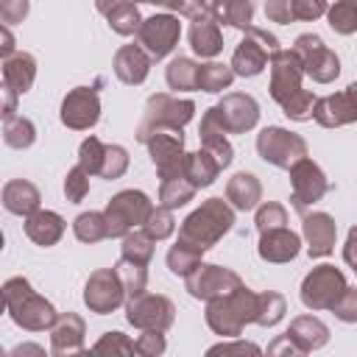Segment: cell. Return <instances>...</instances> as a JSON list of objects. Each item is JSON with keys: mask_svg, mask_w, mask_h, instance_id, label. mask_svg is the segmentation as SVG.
I'll use <instances>...</instances> for the list:
<instances>
[{"mask_svg": "<svg viewBox=\"0 0 357 357\" xmlns=\"http://www.w3.org/2000/svg\"><path fill=\"white\" fill-rule=\"evenodd\" d=\"M234 226V206L223 198H206L198 209H192L181 226H178V240L187 245H195L201 251H209L226 237Z\"/></svg>", "mask_w": 357, "mask_h": 357, "instance_id": "obj_1", "label": "cell"}, {"mask_svg": "<svg viewBox=\"0 0 357 357\" xmlns=\"http://www.w3.org/2000/svg\"><path fill=\"white\" fill-rule=\"evenodd\" d=\"M3 298H6V310H8L11 321H14L20 329H25V332H45V329H50V326L56 324V318H59L56 307H53L45 296H39V293L31 287V282H28L25 276H11V279H6V284H3Z\"/></svg>", "mask_w": 357, "mask_h": 357, "instance_id": "obj_2", "label": "cell"}, {"mask_svg": "<svg viewBox=\"0 0 357 357\" xmlns=\"http://www.w3.org/2000/svg\"><path fill=\"white\" fill-rule=\"evenodd\" d=\"M259 293L240 284L226 296H215L206 301V326L220 337H240L248 324H257Z\"/></svg>", "mask_w": 357, "mask_h": 357, "instance_id": "obj_3", "label": "cell"}, {"mask_svg": "<svg viewBox=\"0 0 357 357\" xmlns=\"http://www.w3.org/2000/svg\"><path fill=\"white\" fill-rule=\"evenodd\" d=\"M137 139L148 148L151 162L159 173L162 181L184 176L187 165V151H184V128H170V126H139Z\"/></svg>", "mask_w": 357, "mask_h": 357, "instance_id": "obj_4", "label": "cell"}, {"mask_svg": "<svg viewBox=\"0 0 357 357\" xmlns=\"http://www.w3.org/2000/svg\"><path fill=\"white\" fill-rule=\"evenodd\" d=\"M243 33L245 36L240 39V45L231 53V70L240 78H254V75H259L271 64V56L276 50H282V45H279V39L271 31L257 28V25H251Z\"/></svg>", "mask_w": 357, "mask_h": 357, "instance_id": "obj_5", "label": "cell"}, {"mask_svg": "<svg viewBox=\"0 0 357 357\" xmlns=\"http://www.w3.org/2000/svg\"><path fill=\"white\" fill-rule=\"evenodd\" d=\"M257 153L265 165H273L279 170H290L298 159L307 156V139L290 128L265 126L257 134Z\"/></svg>", "mask_w": 357, "mask_h": 357, "instance_id": "obj_6", "label": "cell"}, {"mask_svg": "<svg viewBox=\"0 0 357 357\" xmlns=\"http://www.w3.org/2000/svg\"><path fill=\"white\" fill-rule=\"evenodd\" d=\"M151 209H153V201L142 190H120L117 195H112V201L103 209L106 223H109V237L123 240L128 231L142 229Z\"/></svg>", "mask_w": 357, "mask_h": 357, "instance_id": "obj_7", "label": "cell"}, {"mask_svg": "<svg viewBox=\"0 0 357 357\" xmlns=\"http://www.w3.org/2000/svg\"><path fill=\"white\" fill-rule=\"evenodd\" d=\"M346 287H349V282H346L343 271L335 268V265H329V262H324V265H315L304 276L298 296H301V304L307 310L321 312V310H332V304L340 298V293Z\"/></svg>", "mask_w": 357, "mask_h": 357, "instance_id": "obj_8", "label": "cell"}, {"mask_svg": "<svg viewBox=\"0 0 357 357\" xmlns=\"http://www.w3.org/2000/svg\"><path fill=\"white\" fill-rule=\"evenodd\" d=\"M293 50L301 59L304 75H310L315 84H332L340 75L337 53L329 50L318 33H298L293 42Z\"/></svg>", "mask_w": 357, "mask_h": 357, "instance_id": "obj_9", "label": "cell"}, {"mask_svg": "<svg viewBox=\"0 0 357 357\" xmlns=\"http://www.w3.org/2000/svg\"><path fill=\"white\" fill-rule=\"evenodd\" d=\"M287 173H290V204L298 215H307V209L315 206L329 192V178L310 156L298 159Z\"/></svg>", "mask_w": 357, "mask_h": 357, "instance_id": "obj_10", "label": "cell"}, {"mask_svg": "<svg viewBox=\"0 0 357 357\" xmlns=\"http://www.w3.org/2000/svg\"><path fill=\"white\" fill-rule=\"evenodd\" d=\"M126 321L131 326L167 332L176 321V304L162 293H139L126 301Z\"/></svg>", "mask_w": 357, "mask_h": 357, "instance_id": "obj_11", "label": "cell"}, {"mask_svg": "<svg viewBox=\"0 0 357 357\" xmlns=\"http://www.w3.org/2000/svg\"><path fill=\"white\" fill-rule=\"evenodd\" d=\"M181 39V22L176 14H153L145 17L139 31H137V45L153 59L162 61L165 56H170L176 50Z\"/></svg>", "mask_w": 357, "mask_h": 357, "instance_id": "obj_12", "label": "cell"}, {"mask_svg": "<svg viewBox=\"0 0 357 357\" xmlns=\"http://www.w3.org/2000/svg\"><path fill=\"white\" fill-rule=\"evenodd\" d=\"M126 301H128V296H126V287L114 268H98L89 273V279L84 284V304L89 312L109 315V312L120 310Z\"/></svg>", "mask_w": 357, "mask_h": 357, "instance_id": "obj_13", "label": "cell"}, {"mask_svg": "<svg viewBox=\"0 0 357 357\" xmlns=\"http://www.w3.org/2000/svg\"><path fill=\"white\" fill-rule=\"evenodd\" d=\"M243 284V279L231 271V268H223V265H215V262H201L190 276H184V287L192 298L198 301H209L215 296H226L231 290H237Z\"/></svg>", "mask_w": 357, "mask_h": 357, "instance_id": "obj_14", "label": "cell"}, {"mask_svg": "<svg viewBox=\"0 0 357 357\" xmlns=\"http://www.w3.org/2000/svg\"><path fill=\"white\" fill-rule=\"evenodd\" d=\"M61 126L73 131H89L100 120V98L95 86H75L64 95L61 109H59Z\"/></svg>", "mask_w": 357, "mask_h": 357, "instance_id": "obj_15", "label": "cell"}, {"mask_svg": "<svg viewBox=\"0 0 357 357\" xmlns=\"http://www.w3.org/2000/svg\"><path fill=\"white\" fill-rule=\"evenodd\" d=\"M195 117V103L190 98L156 92L145 100V117L139 126H170V128H184Z\"/></svg>", "mask_w": 357, "mask_h": 357, "instance_id": "obj_16", "label": "cell"}, {"mask_svg": "<svg viewBox=\"0 0 357 357\" xmlns=\"http://www.w3.org/2000/svg\"><path fill=\"white\" fill-rule=\"evenodd\" d=\"M215 114L226 134H245L259 123V103L245 92H229L215 103Z\"/></svg>", "mask_w": 357, "mask_h": 357, "instance_id": "obj_17", "label": "cell"}, {"mask_svg": "<svg viewBox=\"0 0 357 357\" xmlns=\"http://www.w3.org/2000/svg\"><path fill=\"white\" fill-rule=\"evenodd\" d=\"M271 84H268V89H271V98L282 106L293 92H298L301 89V78H304V67H301V59L296 56V50L290 47V50H276L273 56H271Z\"/></svg>", "mask_w": 357, "mask_h": 357, "instance_id": "obj_18", "label": "cell"}, {"mask_svg": "<svg viewBox=\"0 0 357 357\" xmlns=\"http://www.w3.org/2000/svg\"><path fill=\"white\" fill-rule=\"evenodd\" d=\"M301 234H304L310 259H321L335 251L337 223L329 212H307L301 215Z\"/></svg>", "mask_w": 357, "mask_h": 357, "instance_id": "obj_19", "label": "cell"}, {"mask_svg": "<svg viewBox=\"0 0 357 357\" xmlns=\"http://www.w3.org/2000/svg\"><path fill=\"white\" fill-rule=\"evenodd\" d=\"M86 343V321L78 312H59L56 324L50 326V354L67 357L84 351Z\"/></svg>", "mask_w": 357, "mask_h": 357, "instance_id": "obj_20", "label": "cell"}, {"mask_svg": "<svg viewBox=\"0 0 357 357\" xmlns=\"http://www.w3.org/2000/svg\"><path fill=\"white\" fill-rule=\"evenodd\" d=\"M298 251H301V237L296 231H290L287 226L259 231V243H257L259 259L282 265V262H293L298 257Z\"/></svg>", "mask_w": 357, "mask_h": 357, "instance_id": "obj_21", "label": "cell"}, {"mask_svg": "<svg viewBox=\"0 0 357 357\" xmlns=\"http://www.w3.org/2000/svg\"><path fill=\"white\" fill-rule=\"evenodd\" d=\"M284 337L293 343L296 354H310L329 343V326L318 315H298L290 321Z\"/></svg>", "mask_w": 357, "mask_h": 357, "instance_id": "obj_22", "label": "cell"}, {"mask_svg": "<svg viewBox=\"0 0 357 357\" xmlns=\"http://www.w3.org/2000/svg\"><path fill=\"white\" fill-rule=\"evenodd\" d=\"M312 120L324 128H340V126L357 123V103L351 100V95L346 89L335 92V95H324L315 100Z\"/></svg>", "mask_w": 357, "mask_h": 357, "instance_id": "obj_23", "label": "cell"}, {"mask_svg": "<svg viewBox=\"0 0 357 357\" xmlns=\"http://www.w3.org/2000/svg\"><path fill=\"white\" fill-rule=\"evenodd\" d=\"M151 61L153 59L139 45H123V47H117V53L112 59V70L123 84L139 86L151 73Z\"/></svg>", "mask_w": 357, "mask_h": 357, "instance_id": "obj_24", "label": "cell"}, {"mask_svg": "<svg viewBox=\"0 0 357 357\" xmlns=\"http://www.w3.org/2000/svg\"><path fill=\"white\" fill-rule=\"evenodd\" d=\"M198 137H201V148L209 151V153L220 162V167H229V165L234 162V148H231V142L226 139V128L220 126V120H218V114H215V106H209V109L204 112L201 126H198Z\"/></svg>", "mask_w": 357, "mask_h": 357, "instance_id": "obj_25", "label": "cell"}, {"mask_svg": "<svg viewBox=\"0 0 357 357\" xmlns=\"http://www.w3.org/2000/svg\"><path fill=\"white\" fill-rule=\"evenodd\" d=\"M187 39H190L192 53L201 56V59H215V56L223 50L220 22H218L212 14H201V17H195V20L190 22Z\"/></svg>", "mask_w": 357, "mask_h": 357, "instance_id": "obj_26", "label": "cell"}, {"mask_svg": "<svg viewBox=\"0 0 357 357\" xmlns=\"http://www.w3.org/2000/svg\"><path fill=\"white\" fill-rule=\"evenodd\" d=\"M64 229H67V220L59 212H53V209H42L39 206L36 212H31L25 218V234H28V240L36 243V245H42V248L56 245L64 237Z\"/></svg>", "mask_w": 357, "mask_h": 357, "instance_id": "obj_27", "label": "cell"}, {"mask_svg": "<svg viewBox=\"0 0 357 357\" xmlns=\"http://www.w3.org/2000/svg\"><path fill=\"white\" fill-rule=\"evenodd\" d=\"M226 201L237 209V212H251L259 206L262 201V181L248 173V170H240L234 173L229 181H226Z\"/></svg>", "mask_w": 357, "mask_h": 357, "instance_id": "obj_28", "label": "cell"}, {"mask_svg": "<svg viewBox=\"0 0 357 357\" xmlns=\"http://www.w3.org/2000/svg\"><path fill=\"white\" fill-rule=\"evenodd\" d=\"M39 204H42V195H39L36 184H31L28 178L6 181V187H3V206H6V212L28 218L31 212L39 209Z\"/></svg>", "mask_w": 357, "mask_h": 357, "instance_id": "obj_29", "label": "cell"}, {"mask_svg": "<svg viewBox=\"0 0 357 357\" xmlns=\"http://www.w3.org/2000/svg\"><path fill=\"white\" fill-rule=\"evenodd\" d=\"M36 81V59L25 50L11 53L3 59V84L11 86L17 95H25Z\"/></svg>", "mask_w": 357, "mask_h": 357, "instance_id": "obj_30", "label": "cell"}, {"mask_svg": "<svg viewBox=\"0 0 357 357\" xmlns=\"http://www.w3.org/2000/svg\"><path fill=\"white\" fill-rule=\"evenodd\" d=\"M209 14L237 31H248L254 22V0H209Z\"/></svg>", "mask_w": 357, "mask_h": 357, "instance_id": "obj_31", "label": "cell"}, {"mask_svg": "<svg viewBox=\"0 0 357 357\" xmlns=\"http://www.w3.org/2000/svg\"><path fill=\"white\" fill-rule=\"evenodd\" d=\"M223 167H220V162L209 153V151H204V148H198V151H192V153H187V165H184V176L201 190V187H209V184H215V178H218V173H220Z\"/></svg>", "mask_w": 357, "mask_h": 357, "instance_id": "obj_32", "label": "cell"}, {"mask_svg": "<svg viewBox=\"0 0 357 357\" xmlns=\"http://www.w3.org/2000/svg\"><path fill=\"white\" fill-rule=\"evenodd\" d=\"M198 67H201V64H195L192 59L176 56V59L167 64V70H165L167 86H170L173 92H192V89H198Z\"/></svg>", "mask_w": 357, "mask_h": 357, "instance_id": "obj_33", "label": "cell"}, {"mask_svg": "<svg viewBox=\"0 0 357 357\" xmlns=\"http://www.w3.org/2000/svg\"><path fill=\"white\" fill-rule=\"evenodd\" d=\"M234 70L231 64H220V61H206L198 67V89L201 92H209V95H218L223 89H229L234 84Z\"/></svg>", "mask_w": 357, "mask_h": 357, "instance_id": "obj_34", "label": "cell"}, {"mask_svg": "<svg viewBox=\"0 0 357 357\" xmlns=\"http://www.w3.org/2000/svg\"><path fill=\"white\" fill-rule=\"evenodd\" d=\"M106 22L109 28L117 33V36H134L142 25V14H139V6L137 0H123L117 3L109 14H106Z\"/></svg>", "mask_w": 357, "mask_h": 357, "instance_id": "obj_35", "label": "cell"}, {"mask_svg": "<svg viewBox=\"0 0 357 357\" xmlns=\"http://www.w3.org/2000/svg\"><path fill=\"white\" fill-rule=\"evenodd\" d=\"M3 142L8 148H17V151H25L36 142V126L31 117H22V114H14L8 120H3Z\"/></svg>", "mask_w": 357, "mask_h": 357, "instance_id": "obj_36", "label": "cell"}, {"mask_svg": "<svg viewBox=\"0 0 357 357\" xmlns=\"http://www.w3.org/2000/svg\"><path fill=\"white\" fill-rule=\"evenodd\" d=\"M204 251L201 248H195V245H187V243H181V240H176V245H170V251H167V257H165V262H167V271L173 273V276H190L204 259Z\"/></svg>", "mask_w": 357, "mask_h": 357, "instance_id": "obj_37", "label": "cell"}, {"mask_svg": "<svg viewBox=\"0 0 357 357\" xmlns=\"http://www.w3.org/2000/svg\"><path fill=\"white\" fill-rule=\"evenodd\" d=\"M195 192H198V187L187 176L167 178V181L159 184V204L167 206V209H178V206H187L195 198Z\"/></svg>", "mask_w": 357, "mask_h": 357, "instance_id": "obj_38", "label": "cell"}, {"mask_svg": "<svg viewBox=\"0 0 357 357\" xmlns=\"http://www.w3.org/2000/svg\"><path fill=\"white\" fill-rule=\"evenodd\" d=\"M73 234H75L81 243H86V245L106 240V237H109L106 215H103V212H92V209H89V212H81V215L73 220Z\"/></svg>", "mask_w": 357, "mask_h": 357, "instance_id": "obj_39", "label": "cell"}, {"mask_svg": "<svg viewBox=\"0 0 357 357\" xmlns=\"http://www.w3.org/2000/svg\"><path fill=\"white\" fill-rule=\"evenodd\" d=\"M153 245H156V240L145 229H134V231H128L123 237L120 257L123 259H131V262H139V265H148L153 259Z\"/></svg>", "mask_w": 357, "mask_h": 357, "instance_id": "obj_40", "label": "cell"}, {"mask_svg": "<svg viewBox=\"0 0 357 357\" xmlns=\"http://www.w3.org/2000/svg\"><path fill=\"white\" fill-rule=\"evenodd\" d=\"M326 22L340 36L357 33V3L354 0H335L326 8Z\"/></svg>", "mask_w": 357, "mask_h": 357, "instance_id": "obj_41", "label": "cell"}, {"mask_svg": "<svg viewBox=\"0 0 357 357\" xmlns=\"http://www.w3.org/2000/svg\"><path fill=\"white\" fill-rule=\"evenodd\" d=\"M114 271H117V276H120L128 298L145 293V287H148V265H139V262H131V259H123L120 257L114 262Z\"/></svg>", "mask_w": 357, "mask_h": 357, "instance_id": "obj_42", "label": "cell"}, {"mask_svg": "<svg viewBox=\"0 0 357 357\" xmlns=\"http://www.w3.org/2000/svg\"><path fill=\"white\" fill-rule=\"evenodd\" d=\"M287 312V301L282 293L276 290H265L259 293V304H257V326H276Z\"/></svg>", "mask_w": 357, "mask_h": 357, "instance_id": "obj_43", "label": "cell"}, {"mask_svg": "<svg viewBox=\"0 0 357 357\" xmlns=\"http://www.w3.org/2000/svg\"><path fill=\"white\" fill-rule=\"evenodd\" d=\"M315 100H318V98H315L310 89H298V92H293V95L282 103V112H284V117L293 120V123H307V120H312Z\"/></svg>", "mask_w": 357, "mask_h": 357, "instance_id": "obj_44", "label": "cell"}, {"mask_svg": "<svg viewBox=\"0 0 357 357\" xmlns=\"http://www.w3.org/2000/svg\"><path fill=\"white\" fill-rule=\"evenodd\" d=\"M142 229L159 243V240H167L173 231H176V218H173V209H167V206H162V204H156L153 209H151V215H148V220L142 223Z\"/></svg>", "mask_w": 357, "mask_h": 357, "instance_id": "obj_45", "label": "cell"}, {"mask_svg": "<svg viewBox=\"0 0 357 357\" xmlns=\"http://www.w3.org/2000/svg\"><path fill=\"white\" fill-rule=\"evenodd\" d=\"M128 151L123 148V145H106V151H103V165H100V178H106V181H114V178H120V176H126V170H128Z\"/></svg>", "mask_w": 357, "mask_h": 357, "instance_id": "obj_46", "label": "cell"}, {"mask_svg": "<svg viewBox=\"0 0 357 357\" xmlns=\"http://www.w3.org/2000/svg\"><path fill=\"white\" fill-rule=\"evenodd\" d=\"M103 151H106V142H100L98 137H86L78 148V165L89 173V176H98L100 173V165H103Z\"/></svg>", "mask_w": 357, "mask_h": 357, "instance_id": "obj_47", "label": "cell"}, {"mask_svg": "<svg viewBox=\"0 0 357 357\" xmlns=\"http://www.w3.org/2000/svg\"><path fill=\"white\" fill-rule=\"evenodd\" d=\"M254 223H257V231H268V229H279V226H287V209L276 201H262L257 206V215H254Z\"/></svg>", "mask_w": 357, "mask_h": 357, "instance_id": "obj_48", "label": "cell"}, {"mask_svg": "<svg viewBox=\"0 0 357 357\" xmlns=\"http://www.w3.org/2000/svg\"><path fill=\"white\" fill-rule=\"evenodd\" d=\"M137 3H148V6H159L167 11H176L187 20H195L201 14H209V0H137Z\"/></svg>", "mask_w": 357, "mask_h": 357, "instance_id": "obj_49", "label": "cell"}, {"mask_svg": "<svg viewBox=\"0 0 357 357\" xmlns=\"http://www.w3.org/2000/svg\"><path fill=\"white\" fill-rule=\"evenodd\" d=\"M64 195H67L70 204H81L89 195V173L81 165L67 170V176H64Z\"/></svg>", "mask_w": 357, "mask_h": 357, "instance_id": "obj_50", "label": "cell"}, {"mask_svg": "<svg viewBox=\"0 0 357 357\" xmlns=\"http://www.w3.org/2000/svg\"><path fill=\"white\" fill-rule=\"evenodd\" d=\"M95 354H137L134 340L123 332H103L100 340L92 346Z\"/></svg>", "mask_w": 357, "mask_h": 357, "instance_id": "obj_51", "label": "cell"}, {"mask_svg": "<svg viewBox=\"0 0 357 357\" xmlns=\"http://www.w3.org/2000/svg\"><path fill=\"white\" fill-rule=\"evenodd\" d=\"M134 349H137V354H142V357H159V354H165V349H167L165 332L142 329L139 337L134 340Z\"/></svg>", "mask_w": 357, "mask_h": 357, "instance_id": "obj_52", "label": "cell"}, {"mask_svg": "<svg viewBox=\"0 0 357 357\" xmlns=\"http://www.w3.org/2000/svg\"><path fill=\"white\" fill-rule=\"evenodd\" d=\"M332 312H335V318L343 321V324H357V287L349 284V287L340 293V298L332 304Z\"/></svg>", "mask_w": 357, "mask_h": 357, "instance_id": "obj_53", "label": "cell"}, {"mask_svg": "<svg viewBox=\"0 0 357 357\" xmlns=\"http://www.w3.org/2000/svg\"><path fill=\"white\" fill-rule=\"evenodd\" d=\"M326 8H329V0H290L293 20H301V22H312L324 17Z\"/></svg>", "mask_w": 357, "mask_h": 357, "instance_id": "obj_54", "label": "cell"}, {"mask_svg": "<svg viewBox=\"0 0 357 357\" xmlns=\"http://www.w3.org/2000/svg\"><path fill=\"white\" fill-rule=\"evenodd\" d=\"M245 351H248V354H262V349H259L257 343L240 340V337H226L223 343L206 349V354H245Z\"/></svg>", "mask_w": 357, "mask_h": 357, "instance_id": "obj_55", "label": "cell"}, {"mask_svg": "<svg viewBox=\"0 0 357 357\" xmlns=\"http://www.w3.org/2000/svg\"><path fill=\"white\" fill-rule=\"evenodd\" d=\"M31 3L28 0H0V20L3 25H17L28 17Z\"/></svg>", "mask_w": 357, "mask_h": 357, "instance_id": "obj_56", "label": "cell"}, {"mask_svg": "<svg viewBox=\"0 0 357 357\" xmlns=\"http://www.w3.org/2000/svg\"><path fill=\"white\" fill-rule=\"evenodd\" d=\"M265 17H268L271 22H279V25H290V22H293L290 0H265Z\"/></svg>", "mask_w": 357, "mask_h": 357, "instance_id": "obj_57", "label": "cell"}, {"mask_svg": "<svg viewBox=\"0 0 357 357\" xmlns=\"http://www.w3.org/2000/svg\"><path fill=\"white\" fill-rule=\"evenodd\" d=\"M343 262L357 273V226L349 229L346 243H343Z\"/></svg>", "mask_w": 357, "mask_h": 357, "instance_id": "obj_58", "label": "cell"}, {"mask_svg": "<svg viewBox=\"0 0 357 357\" xmlns=\"http://www.w3.org/2000/svg\"><path fill=\"white\" fill-rule=\"evenodd\" d=\"M17 98H20V95H17L11 86H6V84H3V109H0L3 120L14 117V112H17Z\"/></svg>", "mask_w": 357, "mask_h": 357, "instance_id": "obj_59", "label": "cell"}, {"mask_svg": "<svg viewBox=\"0 0 357 357\" xmlns=\"http://www.w3.org/2000/svg\"><path fill=\"white\" fill-rule=\"evenodd\" d=\"M0 39H3V45H0V53H3V59H8L11 53H17V50H14V36H11L8 25H3V28H0Z\"/></svg>", "mask_w": 357, "mask_h": 357, "instance_id": "obj_60", "label": "cell"}, {"mask_svg": "<svg viewBox=\"0 0 357 357\" xmlns=\"http://www.w3.org/2000/svg\"><path fill=\"white\" fill-rule=\"evenodd\" d=\"M11 354H14V357H17V354H45V349H42V346H31V343H25V346H17Z\"/></svg>", "mask_w": 357, "mask_h": 357, "instance_id": "obj_61", "label": "cell"}, {"mask_svg": "<svg viewBox=\"0 0 357 357\" xmlns=\"http://www.w3.org/2000/svg\"><path fill=\"white\" fill-rule=\"evenodd\" d=\"M117 3H123V0H95V8H98V14H103V17H106Z\"/></svg>", "mask_w": 357, "mask_h": 357, "instance_id": "obj_62", "label": "cell"}, {"mask_svg": "<svg viewBox=\"0 0 357 357\" xmlns=\"http://www.w3.org/2000/svg\"><path fill=\"white\" fill-rule=\"evenodd\" d=\"M346 92H349V95H351V100L357 103V81H351V84L346 86Z\"/></svg>", "mask_w": 357, "mask_h": 357, "instance_id": "obj_63", "label": "cell"}, {"mask_svg": "<svg viewBox=\"0 0 357 357\" xmlns=\"http://www.w3.org/2000/svg\"><path fill=\"white\" fill-rule=\"evenodd\" d=\"M354 3H357V0H354Z\"/></svg>", "mask_w": 357, "mask_h": 357, "instance_id": "obj_64", "label": "cell"}]
</instances>
